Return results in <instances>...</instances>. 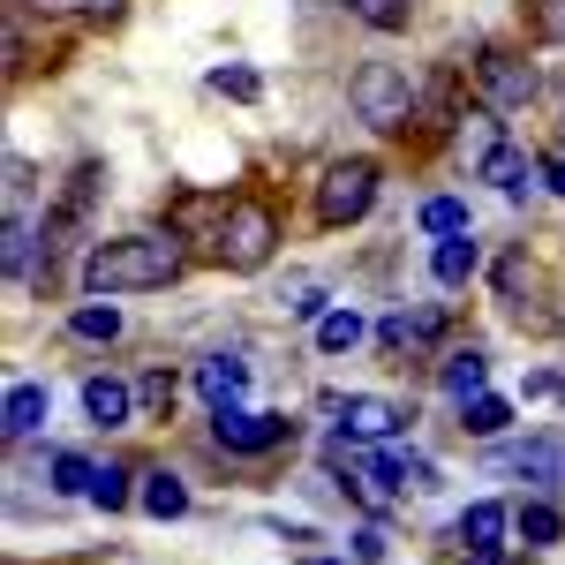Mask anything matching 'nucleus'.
Instances as JSON below:
<instances>
[{
  "label": "nucleus",
  "mask_w": 565,
  "mask_h": 565,
  "mask_svg": "<svg viewBox=\"0 0 565 565\" xmlns=\"http://www.w3.org/2000/svg\"><path fill=\"white\" fill-rule=\"evenodd\" d=\"M189 271V242L174 226H136L114 242H90L84 257V295H159Z\"/></svg>",
  "instance_id": "1"
},
{
  "label": "nucleus",
  "mask_w": 565,
  "mask_h": 565,
  "mask_svg": "<svg viewBox=\"0 0 565 565\" xmlns=\"http://www.w3.org/2000/svg\"><path fill=\"white\" fill-rule=\"evenodd\" d=\"M271 249H279V212H271L264 196H234L212 226V257L226 264V271H264Z\"/></svg>",
  "instance_id": "2"
},
{
  "label": "nucleus",
  "mask_w": 565,
  "mask_h": 565,
  "mask_svg": "<svg viewBox=\"0 0 565 565\" xmlns=\"http://www.w3.org/2000/svg\"><path fill=\"white\" fill-rule=\"evenodd\" d=\"M348 98H354V114H362L370 129H407V121H415V84H407L399 61H362Z\"/></svg>",
  "instance_id": "3"
},
{
  "label": "nucleus",
  "mask_w": 565,
  "mask_h": 565,
  "mask_svg": "<svg viewBox=\"0 0 565 565\" xmlns=\"http://www.w3.org/2000/svg\"><path fill=\"white\" fill-rule=\"evenodd\" d=\"M377 204V159H332L324 174H317V226H354V218H370Z\"/></svg>",
  "instance_id": "4"
},
{
  "label": "nucleus",
  "mask_w": 565,
  "mask_h": 565,
  "mask_svg": "<svg viewBox=\"0 0 565 565\" xmlns=\"http://www.w3.org/2000/svg\"><path fill=\"white\" fill-rule=\"evenodd\" d=\"M476 84H482V106H490V114H521L527 98H535V68H527L521 53H505V45H482Z\"/></svg>",
  "instance_id": "5"
},
{
  "label": "nucleus",
  "mask_w": 565,
  "mask_h": 565,
  "mask_svg": "<svg viewBox=\"0 0 565 565\" xmlns=\"http://www.w3.org/2000/svg\"><path fill=\"white\" fill-rule=\"evenodd\" d=\"M295 423L287 415H249V407H212V445L218 452H242V460H257L271 445H287Z\"/></svg>",
  "instance_id": "6"
},
{
  "label": "nucleus",
  "mask_w": 565,
  "mask_h": 565,
  "mask_svg": "<svg viewBox=\"0 0 565 565\" xmlns=\"http://www.w3.org/2000/svg\"><path fill=\"white\" fill-rule=\"evenodd\" d=\"M332 415H340L354 437H377V445H385V437H399L407 423H415L399 399H377V392H348V399H332Z\"/></svg>",
  "instance_id": "7"
},
{
  "label": "nucleus",
  "mask_w": 565,
  "mask_h": 565,
  "mask_svg": "<svg viewBox=\"0 0 565 565\" xmlns=\"http://www.w3.org/2000/svg\"><path fill=\"white\" fill-rule=\"evenodd\" d=\"M84 415L98 423V430H136L143 415H136V392L121 385V377H90L84 385Z\"/></svg>",
  "instance_id": "8"
},
{
  "label": "nucleus",
  "mask_w": 565,
  "mask_h": 565,
  "mask_svg": "<svg viewBox=\"0 0 565 565\" xmlns=\"http://www.w3.org/2000/svg\"><path fill=\"white\" fill-rule=\"evenodd\" d=\"M437 332H445V309H392L385 324H377V348L407 354V348H430Z\"/></svg>",
  "instance_id": "9"
},
{
  "label": "nucleus",
  "mask_w": 565,
  "mask_h": 565,
  "mask_svg": "<svg viewBox=\"0 0 565 565\" xmlns=\"http://www.w3.org/2000/svg\"><path fill=\"white\" fill-rule=\"evenodd\" d=\"M476 271H482V242H476V226H468V234H445V242L430 249V279H437V287H468Z\"/></svg>",
  "instance_id": "10"
},
{
  "label": "nucleus",
  "mask_w": 565,
  "mask_h": 565,
  "mask_svg": "<svg viewBox=\"0 0 565 565\" xmlns=\"http://www.w3.org/2000/svg\"><path fill=\"white\" fill-rule=\"evenodd\" d=\"M505 468H521L527 482H543V490H558L565 482V437H527V445H513V452H498Z\"/></svg>",
  "instance_id": "11"
},
{
  "label": "nucleus",
  "mask_w": 565,
  "mask_h": 565,
  "mask_svg": "<svg viewBox=\"0 0 565 565\" xmlns=\"http://www.w3.org/2000/svg\"><path fill=\"white\" fill-rule=\"evenodd\" d=\"M196 392H204L212 407H234V399L249 392V362H242V354H204V362H196Z\"/></svg>",
  "instance_id": "12"
},
{
  "label": "nucleus",
  "mask_w": 565,
  "mask_h": 565,
  "mask_svg": "<svg viewBox=\"0 0 565 565\" xmlns=\"http://www.w3.org/2000/svg\"><path fill=\"white\" fill-rule=\"evenodd\" d=\"M45 415H53V392H45V385H8L0 430L15 437V445H23V437H39V430H45Z\"/></svg>",
  "instance_id": "13"
},
{
  "label": "nucleus",
  "mask_w": 565,
  "mask_h": 565,
  "mask_svg": "<svg viewBox=\"0 0 565 565\" xmlns=\"http://www.w3.org/2000/svg\"><path fill=\"white\" fill-rule=\"evenodd\" d=\"M505 527H513V513H505L498 498H476V505L460 513V527H452V535H460L468 551H505Z\"/></svg>",
  "instance_id": "14"
},
{
  "label": "nucleus",
  "mask_w": 565,
  "mask_h": 565,
  "mask_svg": "<svg viewBox=\"0 0 565 565\" xmlns=\"http://www.w3.org/2000/svg\"><path fill=\"white\" fill-rule=\"evenodd\" d=\"M437 385L452 392V399H476V392L490 385V354L482 348H452L445 362H437Z\"/></svg>",
  "instance_id": "15"
},
{
  "label": "nucleus",
  "mask_w": 565,
  "mask_h": 565,
  "mask_svg": "<svg viewBox=\"0 0 565 565\" xmlns=\"http://www.w3.org/2000/svg\"><path fill=\"white\" fill-rule=\"evenodd\" d=\"M136 505H143L151 521H181V513H189V482H181L174 468H151L143 490H136Z\"/></svg>",
  "instance_id": "16"
},
{
  "label": "nucleus",
  "mask_w": 565,
  "mask_h": 565,
  "mask_svg": "<svg viewBox=\"0 0 565 565\" xmlns=\"http://www.w3.org/2000/svg\"><path fill=\"white\" fill-rule=\"evenodd\" d=\"M527 174H535V167H527V151H513V143H498V151L476 167V181L505 189V196H527Z\"/></svg>",
  "instance_id": "17"
},
{
  "label": "nucleus",
  "mask_w": 565,
  "mask_h": 565,
  "mask_svg": "<svg viewBox=\"0 0 565 565\" xmlns=\"http://www.w3.org/2000/svg\"><path fill=\"white\" fill-rule=\"evenodd\" d=\"M68 340H90V348L121 340V309H114V302H84V309H68Z\"/></svg>",
  "instance_id": "18"
},
{
  "label": "nucleus",
  "mask_w": 565,
  "mask_h": 565,
  "mask_svg": "<svg viewBox=\"0 0 565 565\" xmlns=\"http://www.w3.org/2000/svg\"><path fill=\"white\" fill-rule=\"evenodd\" d=\"M362 332H370V324H362L354 309H324V317H317V354H354Z\"/></svg>",
  "instance_id": "19"
},
{
  "label": "nucleus",
  "mask_w": 565,
  "mask_h": 565,
  "mask_svg": "<svg viewBox=\"0 0 565 565\" xmlns=\"http://www.w3.org/2000/svg\"><path fill=\"white\" fill-rule=\"evenodd\" d=\"M31 249H39V226L23 218V204L8 212V242H0V264H8V279H31Z\"/></svg>",
  "instance_id": "20"
},
{
  "label": "nucleus",
  "mask_w": 565,
  "mask_h": 565,
  "mask_svg": "<svg viewBox=\"0 0 565 565\" xmlns=\"http://www.w3.org/2000/svg\"><path fill=\"white\" fill-rule=\"evenodd\" d=\"M505 423H513V407H505L498 392H476V399H460V430H468V437H498Z\"/></svg>",
  "instance_id": "21"
},
{
  "label": "nucleus",
  "mask_w": 565,
  "mask_h": 565,
  "mask_svg": "<svg viewBox=\"0 0 565 565\" xmlns=\"http://www.w3.org/2000/svg\"><path fill=\"white\" fill-rule=\"evenodd\" d=\"M498 143H505V136H498V114H490V106H482V114H460V159H468V167H482Z\"/></svg>",
  "instance_id": "22"
},
{
  "label": "nucleus",
  "mask_w": 565,
  "mask_h": 565,
  "mask_svg": "<svg viewBox=\"0 0 565 565\" xmlns=\"http://www.w3.org/2000/svg\"><path fill=\"white\" fill-rule=\"evenodd\" d=\"M513 527H521V543H558L565 513H558V505H543V498H527L521 513H513Z\"/></svg>",
  "instance_id": "23"
},
{
  "label": "nucleus",
  "mask_w": 565,
  "mask_h": 565,
  "mask_svg": "<svg viewBox=\"0 0 565 565\" xmlns=\"http://www.w3.org/2000/svg\"><path fill=\"white\" fill-rule=\"evenodd\" d=\"M90 482H98V460H84V452H53V490L90 498Z\"/></svg>",
  "instance_id": "24"
},
{
  "label": "nucleus",
  "mask_w": 565,
  "mask_h": 565,
  "mask_svg": "<svg viewBox=\"0 0 565 565\" xmlns=\"http://www.w3.org/2000/svg\"><path fill=\"white\" fill-rule=\"evenodd\" d=\"M129 468H114V460H106V468H98V482H90V505H98V513H121V505H129L136 490H129Z\"/></svg>",
  "instance_id": "25"
},
{
  "label": "nucleus",
  "mask_w": 565,
  "mask_h": 565,
  "mask_svg": "<svg viewBox=\"0 0 565 565\" xmlns=\"http://www.w3.org/2000/svg\"><path fill=\"white\" fill-rule=\"evenodd\" d=\"M423 234H437V242H445V234H468V204H460V196H430V204H423Z\"/></svg>",
  "instance_id": "26"
},
{
  "label": "nucleus",
  "mask_w": 565,
  "mask_h": 565,
  "mask_svg": "<svg viewBox=\"0 0 565 565\" xmlns=\"http://www.w3.org/2000/svg\"><path fill=\"white\" fill-rule=\"evenodd\" d=\"M348 15L370 31H407V0H348Z\"/></svg>",
  "instance_id": "27"
},
{
  "label": "nucleus",
  "mask_w": 565,
  "mask_h": 565,
  "mask_svg": "<svg viewBox=\"0 0 565 565\" xmlns=\"http://www.w3.org/2000/svg\"><path fill=\"white\" fill-rule=\"evenodd\" d=\"M527 8V31L543 45H565V0H521Z\"/></svg>",
  "instance_id": "28"
},
{
  "label": "nucleus",
  "mask_w": 565,
  "mask_h": 565,
  "mask_svg": "<svg viewBox=\"0 0 565 565\" xmlns=\"http://www.w3.org/2000/svg\"><path fill=\"white\" fill-rule=\"evenodd\" d=\"M174 407V377L167 370H143V385H136V415H167Z\"/></svg>",
  "instance_id": "29"
},
{
  "label": "nucleus",
  "mask_w": 565,
  "mask_h": 565,
  "mask_svg": "<svg viewBox=\"0 0 565 565\" xmlns=\"http://www.w3.org/2000/svg\"><path fill=\"white\" fill-rule=\"evenodd\" d=\"M385 558H392L385 521H362V527H354V565H385Z\"/></svg>",
  "instance_id": "30"
},
{
  "label": "nucleus",
  "mask_w": 565,
  "mask_h": 565,
  "mask_svg": "<svg viewBox=\"0 0 565 565\" xmlns=\"http://www.w3.org/2000/svg\"><path fill=\"white\" fill-rule=\"evenodd\" d=\"M15 8H39V15H121V0H15Z\"/></svg>",
  "instance_id": "31"
},
{
  "label": "nucleus",
  "mask_w": 565,
  "mask_h": 565,
  "mask_svg": "<svg viewBox=\"0 0 565 565\" xmlns=\"http://www.w3.org/2000/svg\"><path fill=\"white\" fill-rule=\"evenodd\" d=\"M212 90H226V98H242V106H249V98H257V68H212Z\"/></svg>",
  "instance_id": "32"
},
{
  "label": "nucleus",
  "mask_w": 565,
  "mask_h": 565,
  "mask_svg": "<svg viewBox=\"0 0 565 565\" xmlns=\"http://www.w3.org/2000/svg\"><path fill=\"white\" fill-rule=\"evenodd\" d=\"M287 309H295V317H324V287H317V279H295V287H287Z\"/></svg>",
  "instance_id": "33"
},
{
  "label": "nucleus",
  "mask_w": 565,
  "mask_h": 565,
  "mask_svg": "<svg viewBox=\"0 0 565 565\" xmlns=\"http://www.w3.org/2000/svg\"><path fill=\"white\" fill-rule=\"evenodd\" d=\"M535 174H543V181H551V189H558V196H565V151H551V159H543Z\"/></svg>",
  "instance_id": "34"
},
{
  "label": "nucleus",
  "mask_w": 565,
  "mask_h": 565,
  "mask_svg": "<svg viewBox=\"0 0 565 565\" xmlns=\"http://www.w3.org/2000/svg\"><path fill=\"white\" fill-rule=\"evenodd\" d=\"M468 565H505V551H468Z\"/></svg>",
  "instance_id": "35"
},
{
  "label": "nucleus",
  "mask_w": 565,
  "mask_h": 565,
  "mask_svg": "<svg viewBox=\"0 0 565 565\" xmlns=\"http://www.w3.org/2000/svg\"><path fill=\"white\" fill-rule=\"evenodd\" d=\"M317 565H348V558H317Z\"/></svg>",
  "instance_id": "36"
}]
</instances>
